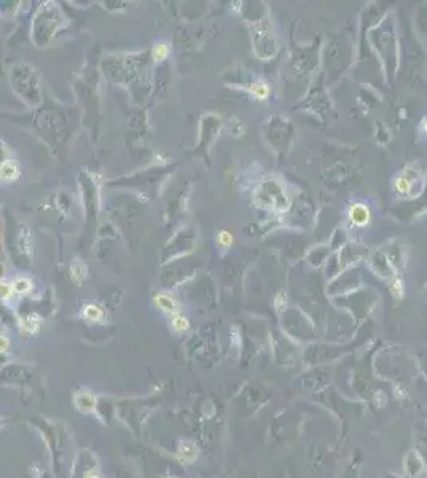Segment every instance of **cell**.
<instances>
[{
	"instance_id": "1",
	"label": "cell",
	"mask_w": 427,
	"mask_h": 478,
	"mask_svg": "<svg viewBox=\"0 0 427 478\" xmlns=\"http://www.w3.org/2000/svg\"><path fill=\"white\" fill-rule=\"evenodd\" d=\"M371 219L370 208L364 203H354L349 208V220L356 227H366Z\"/></svg>"
},
{
	"instance_id": "2",
	"label": "cell",
	"mask_w": 427,
	"mask_h": 478,
	"mask_svg": "<svg viewBox=\"0 0 427 478\" xmlns=\"http://www.w3.org/2000/svg\"><path fill=\"white\" fill-rule=\"evenodd\" d=\"M155 305L160 308L161 311L166 314H171V316H176L177 314V301L174 300V296L169 293H158L155 295Z\"/></svg>"
},
{
	"instance_id": "3",
	"label": "cell",
	"mask_w": 427,
	"mask_h": 478,
	"mask_svg": "<svg viewBox=\"0 0 427 478\" xmlns=\"http://www.w3.org/2000/svg\"><path fill=\"white\" fill-rule=\"evenodd\" d=\"M177 455H179L180 461H182V462L191 464L198 459V448H196V445L193 443V441L183 440L177 448Z\"/></svg>"
},
{
	"instance_id": "4",
	"label": "cell",
	"mask_w": 427,
	"mask_h": 478,
	"mask_svg": "<svg viewBox=\"0 0 427 478\" xmlns=\"http://www.w3.org/2000/svg\"><path fill=\"white\" fill-rule=\"evenodd\" d=\"M96 397L93 394H89V392H78V394L75 395V405H77V408L78 410H81V411H94L96 410Z\"/></svg>"
},
{
	"instance_id": "5",
	"label": "cell",
	"mask_w": 427,
	"mask_h": 478,
	"mask_svg": "<svg viewBox=\"0 0 427 478\" xmlns=\"http://www.w3.org/2000/svg\"><path fill=\"white\" fill-rule=\"evenodd\" d=\"M40 324H41V319L37 316V314H29L26 317H21L20 320V329L24 332V333H37L39 329H40Z\"/></svg>"
},
{
	"instance_id": "6",
	"label": "cell",
	"mask_w": 427,
	"mask_h": 478,
	"mask_svg": "<svg viewBox=\"0 0 427 478\" xmlns=\"http://www.w3.org/2000/svg\"><path fill=\"white\" fill-rule=\"evenodd\" d=\"M411 188H413V182L410 179H408V175L405 174H402L399 175V177L395 179V182H394V190L397 195H400V196H408L411 193Z\"/></svg>"
},
{
	"instance_id": "7",
	"label": "cell",
	"mask_w": 427,
	"mask_h": 478,
	"mask_svg": "<svg viewBox=\"0 0 427 478\" xmlns=\"http://www.w3.org/2000/svg\"><path fill=\"white\" fill-rule=\"evenodd\" d=\"M11 286H13V290H15V293L18 295H26L29 293L32 290V281L29 279V277H16V279L11 282Z\"/></svg>"
},
{
	"instance_id": "8",
	"label": "cell",
	"mask_w": 427,
	"mask_h": 478,
	"mask_svg": "<svg viewBox=\"0 0 427 478\" xmlns=\"http://www.w3.org/2000/svg\"><path fill=\"white\" fill-rule=\"evenodd\" d=\"M102 316H104V312L98 305H86L83 308V317L89 320V322H99Z\"/></svg>"
},
{
	"instance_id": "9",
	"label": "cell",
	"mask_w": 427,
	"mask_h": 478,
	"mask_svg": "<svg viewBox=\"0 0 427 478\" xmlns=\"http://www.w3.org/2000/svg\"><path fill=\"white\" fill-rule=\"evenodd\" d=\"M20 177V169H18V166H15L13 163H3L2 165V179L5 180V182H11V180H15Z\"/></svg>"
},
{
	"instance_id": "10",
	"label": "cell",
	"mask_w": 427,
	"mask_h": 478,
	"mask_svg": "<svg viewBox=\"0 0 427 478\" xmlns=\"http://www.w3.org/2000/svg\"><path fill=\"white\" fill-rule=\"evenodd\" d=\"M172 329L176 330L177 333H185V332L190 329L188 319H186L185 316H182V314H176V316H172Z\"/></svg>"
},
{
	"instance_id": "11",
	"label": "cell",
	"mask_w": 427,
	"mask_h": 478,
	"mask_svg": "<svg viewBox=\"0 0 427 478\" xmlns=\"http://www.w3.org/2000/svg\"><path fill=\"white\" fill-rule=\"evenodd\" d=\"M169 53H171V46L169 45H167V43H158V45L153 46L152 56H153L155 61L160 62V61H164Z\"/></svg>"
},
{
	"instance_id": "12",
	"label": "cell",
	"mask_w": 427,
	"mask_h": 478,
	"mask_svg": "<svg viewBox=\"0 0 427 478\" xmlns=\"http://www.w3.org/2000/svg\"><path fill=\"white\" fill-rule=\"evenodd\" d=\"M250 93L255 96L257 99H266L268 98V93H269V88H268V84L266 83H263V82H257L254 83L250 86Z\"/></svg>"
},
{
	"instance_id": "13",
	"label": "cell",
	"mask_w": 427,
	"mask_h": 478,
	"mask_svg": "<svg viewBox=\"0 0 427 478\" xmlns=\"http://www.w3.org/2000/svg\"><path fill=\"white\" fill-rule=\"evenodd\" d=\"M70 273L74 276L75 281H81L86 276V266L81 260H74V263L70 266Z\"/></svg>"
},
{
	"instance_id": "14",
	"label": "cell",
	"mask_w": 427,
	"mask_h": 478,
	"mask_svg": "<svg viewBox=\"0 0 427 478\" xmlns=\"http://www.w3.org/2000/svg\"><path fill=\"white\" fill-rule=\"evenodd\" d=\"M217 241H219V244L228 247V246H231L233 238H231V234L228 233V231H219V234H217Z\"/></svg>"
},
{
	"instance_id": "15",
	"label": "cell",
	"mask_w": 427,
	"mask_h": 478,
	"mask_svg": "<svg viewBox=\"0 0 427 478\" xmlns=\"http://www.w3.org/2000/svg\"><path fill=\"white\" fill-rule=\"evenodd\" d=\"M13 293H15L13 286H11L10 282L3 281V282H2V298H3V300H8Z\"/></svg>"
},
{
	"instance_id": "16",
	"label": "cell",
	"mask_w": 427,
	"mask_h": 478,
	"mask_svg": "<svg viewBox=\"0 0 427 478\" xmlns=\"http://www.w3.org/2000/svg\"><path fill=\"white\" fill-rule=\"evenodd\" d=\"M276 308H278V311H284V308H285V295L284 293H278L276 295Z\"/></svg>"
},
{
	"instance_id": "17",
	"label": "cell",
	"mask_w": 427,
	"mask_h": 478,
	"mask_svg": "<svg viewBox=\"0 0 427 478\" xmlns=\"http://www.w3.org/2000/svg\"><path fill=\"white\" fill-rule=\"evenodd\" d=\"M0 348H2L3 353H7L10 349V338L7 333H2V340H0Z\"/></svg>"
},
{
	"instance_id": "18",
	"label": "cell",
	"mask_w": 427,
	"mask_h": 478,
	"mask_svg": "<svg viewBox=\"0 0 427 478\" xmlns=\"http://www.w3.org/2000/svg\"><path fill=\"white\" fill-rule=\"evenodd\" d=\"M390 292L394 293V296H397V298H399V296L402 295V282L400 281H395L392 284V287H390Z\"/></svg>"
},
{
	"instance_id": "19",
	"label": "cell",
	"mask_w": 427,
	"mask_h": 478,
	"mask_svg": "<svg viewBox=\"0 0 427 478\" xmlns=\"http://www.w3.org/2000/svg\"><path fill=\"white\" fill-rule=\"evenodd\" d=\"M83 478H101V475H98V474H96V472H86L85 477H83Z\"/></svg>"
},
{
	"instance_id": "20",
	"label": "cell",
	"mask_w": 427,
	"mask_h": 478,
	"mask_svg": "<svg viewBox=\"0 0 427 478\" xmlns=\"http://www.w3.org/2000/svg\"><path fill=\"white\" fill-rule=\"evenodd\" d=\"M423 132H424V136L427 137V118L423 120Z\"/></svg>"
}]
</instances>
